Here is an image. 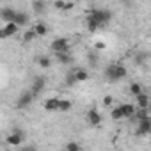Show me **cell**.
Wrapping results in <instances>:
<instances>
[{"label": "cell", "instance_id": "cell-14", "mask_svg": "<svg viewBox=\"0 0 151 151\" xmlns=\"http://www.w3.org/2000/svg\"><path fill=\"white\" fill-rule=\"evenodd\" d=\"M14 23H18L20 27L27 25V23H29V14H27V13L18 11V13H16V16H14Z\"/></svg>", "mask_w": 151, "mask_h": 151}, {"label": "cell", "instance_id": "cell-23", "mask_svg": "<svg viewBox=\"0 0 151 151\" xmlns=\"http://www.w3.org/2000/svg\"><path fill=\"white\" fill-rule=\"evenodd\" d=\"M36 36H37V34H36V30H34V29H30V30H27V32L23 34V39H25V41H32Z\"/></svg>", "mask_w": 151, "mask_h": 151}, {"label": "cell", "instance_id": "cell-25", "mask_svg": "<svg viewBox=\"0 0 151 151\" xmlns=\"http://www.w3.org/2000/svg\"><path fill=\"white\" fill-rule=\"evenodd\" d=\"M39 66H41V68H50V66H52V60H50L48 57H41V59H39Z\"/></svg>", "mask_w": 151, "mask_h": 151}, {"label": "cell", "instance_id": "cell-9", "mask_svg": "<svg viewBox=\"0 0 151 151\" xmlns=\"http://www.w3.org/2000/svg\"><path fill=\"white\" fill-rule=\"evenodd\" d=\"M87 121H89L93 126H98V124L101 123V116H100V112H98L96 109H91V110L87 112Z\"/></svg>", "mask_w": 151, "mask_h": 151}, {"label": "cell", "instance_id": "cell-12", "mask_svg": "<svg viewBox=\"0 0 151 151\" xmlns=\"http://www.w3.org/2000/svg\"><path fill=\"white\" fill-rule=\"evenodd\" d=\"M59 98H50L45 101V110L46 112H53V110H59Z\"/></svg>", "mask_w": 151, "mask_h": 151}, {"label": "cell", "instance_id": "cell-32", "mask_svg": "<svg viewBox=\"0 0 151 151\" xmlns=\"http://www.w3.org/2000/svg\"><path fill=\"white\" fill-rule=\"evenodd\" d=\"M96 48L101 50V48H105V45H103V43H96Z\"/></svg>", "mask_w": 151, "mask_h": 151}, {"label": "cell", "instance_id": "cell-17", "mask_svg": "<svg viewBox=\"0 0 151 151\" xmlns=\"http://www.w3.org/2000/svg\"><path fill=\"white\" fill-rule=\"evenodd\" d=\"M34 30H36V34H37L39 37H43V36L46 34V25L39 22V23H36V27H34Z\"/></svg>", "mask_w": 151, "mask_h": 151}, {"label": "cell", "instance_id": "cell-1", "mask_svg": "<svg viewBox=\"0 0 151 151\" xmlns=\"http://www.w3.org/2000/svg\"><path fill=\"white\" fill-rule=\"evenodd\" d=\"M126 75H128V71H126V68L121 66V64H110V66H107V69H105V77H107L109 82L123 80Z\"/></svg>", "mask_w": 151, "mask_h": 151}, {"label": "cell", "instance_id": "cell-29", "mask_svg": "<svg viewBox=\"0 0 151 151\" xmlns=\"http://www.w3.org/2000/svg\"><path fill=\"white\" fill-rule=\"evenodd\" d=\"M112 101H114L112 96H105V98H103V103H105V105H112Z\"/></svg>", "mask_w": 151, "mask_h": 151}, {"label": "cell", "instance_id": "cell-26", "mask_svg": "<svg viewBox=\"0 0 151 151\" xmlns=\"http://www.w3.org/2000/svg\"><path fill=\"white\" fill-rule=\"evenodd\" d=\"M77 75H68L66 77V86H73V84H77Z\"/></svg>", "mask_w": 151, "mask_h": 151}, {"label": "cell", "instance_id": "cell-8", "mask_svg": "<svg viewBox=\"0 0 151 151\" xmlns=\"http://www.w3.org/2000/svg\"><path fill=\"white\" fill-rule=\"evenodd\" d=\"M45 86H46V82H45V78L43 77H37V78H34V82H32V87H30V91L34 93V96H37L43 89H45Z\"/></svg>", "mask_w": 151, "mask_h": 151}, {"label": "cell", "instance_id": "cell-2", "mask_svg": "<svg viewBox=\"0 0 151 151\" xmlns=\"http://www.w3.org/2000/svg\"><path fill=\"white\" fill-rule=\"evenodd\" d=\"M89 16H91L94 22H98V25H100V27L107 25V23L110 22V18H112L110 11H107V9H93Z\"/></svg>", "mask_w": 151, "mask_h": 151}, {"label": "cell", "instance_id": "cell-21", "mask_svg": "<svg viewBox=\"0 0 151 151\" xmlns=\"http://www.w3.org/2000/svg\"><path fill=\"white\" fill-rule=\"evenodd\" d=\"M135 117H137V121H140V119H146V117H147V109H142V107H139V109L135 110Z\"/></svg>", "mask_w": 151, "mask_h": 151}, {"label": "cell", "instance_id": "cell-6", "mask_svg": "<svg viewBox=\"0 0 151 151\" xmlns=\"http://www.w3.org/2000/svg\"><path fill=\"white\" fill-rule=\"evenodd\" d=\"M147 133H151V119L146 117L137 121V135H147Z\"/></svg>", "mask_w": 151, "mask_h": 151}, {"label": "cell", "instance_id": "cell-4", "mask_svg": "<svg viewBox=\"0 0 151 151\" xmlns=\"http://www.w3.org/2000/svg\"><path fill=\"white\" fill-rule=\"evenodd\" d=\"M34 98H36V96H34V93H32V91H25V93H22V94H20L16 107H18V109H27V107L32 103V100H34Z\"/></svg>", "mask_w": 151, "mask_h": 151}, {"label": "cell", "instance_id": "cell-16", "mask_svg": "<svg viewBox=\"0 0 151 151\" xmlns=\"http://www.w3.org/2000/svg\"><path fill=\"white\" fill-rule=\"evenodd\" d=\"M121 110H123V114H124V117H133L135 116V107L133 105H130V103H124V105H121Z\"/></svg>", "mask_w": 151, "mask_h": 151}, {"label": "cell", "instance_id": "cell-15", "mask_svg": "<svg viewBox=\"0 0 151 151\" xmlns=\"http://www.w3.org/2000/svg\"><path fill=\"white\" fill-rule=\"evenodd\" d=\"M32 9L36 14H43L45 9H46V4H45V0H34L32 2Z\"/></svg>", "mask_w": 151, "mask_h": 151}, {"label": "cell", "instance_id": "cell-22", "mask_svg": "<svg viewBox=\"0 0 151 151\" xmlns=\"http://www.w3.org/2000/svg\"><path fill=\"white\" fill-rule=\"evenodd\" d=\"M87 29H89L91 32H94V30H98V29H100V25H98V22H94V20L89 16V18H87Z\"/></svg>", "mask_w": 151, "mask_h": 151}, {"label": "cell", "instance_id": "cell-18", "mask_svg": "<svg viewBox=\"0 0 151 151\" xmlns=\"http://www.w3.org/2000/svg\"><path fill=\"white\" fill-rule=\"evenodd\" d=\"M75 75H77V80H78V82H86V80L89 78V73H87L86 69H78Z\"/></svg>", "mask_w": 151, "mask_h": 151}, {"label": "cell", "instance_id": "cell-28", "mask_svg": "<svg viewBox=\"0 0 151 151\" xmlns=\"http://www.w3.org/2000/svg\"><path fill=\"white\" fill-rule=\"evenodd\" d=\"M55 7L57 9H64L66 7V2H62V0H55Z\"/></svg>", "mask_w": 151, "mask_h": 151}, {"label": "cell", "instance_id": "cell-27", "mask_svg": "<svg viewBox=\"0 0 151 151\" xmlns=\"http://www.w3.org/2000/svg\"><path fill=\"white\" fill-rule=\"evenodd\" d=\"M66 149H69V151H78L80 146H78L77 142H68V144H66Z\"/></svg>", "mask_w": 151, "mask_h": 151}, {"label": "cell", "instance_id": "cell-24", "mask_svg": "<svg viewBox=\"0 0 151 151\" xmlns=\"http://www.w3.org/2000/svg\"><path fill=\"white\" fill-rule=\"evenodd\" d=\"M130 93L137 96V94H140V93H142V87H140L139 84H132V86H130Z\"/></svg>", "mask_w": 151, "mask_h": 151}, {"label": "cell", "instance_id": "cell-30", "mask_svg": "<svg viewBox=\"0 0 151 151\" xmlns=\"http://www.w3.org/2000/svg\"><path fill=\"white\" fill-rule=\"evenodd\" d=\"M89 60H91V64H96V53H91L89 55Z\"/></svg>", "mask_w": 151, "mask_h": 151}, {"label": "cell", "instance_id": "cell-11", "mask_svg": "<svg viewBox=\"0 0 151 151\" xmlns=\"http://www.w3.org/2000/svg\"><path fill=\"white\" fill-rule=\"evenodd\" d=\"M16 13H18V11L11 9V7H6V9H2V20H4L6 23H9V22H14V16H16Z\"/></svg>", "mask_w": 151, "mask_h": 151}, {"label": "cell", "instance_id": "cell-7", "mask_svg": "<svg viewBox=\"0 0 151 151\" xmlns=\"http://www.w3.org/2000/svg\"><path fill=\"white\" fill-rule=\"evenodd\" d=\"M22 140H23V132H20V130H13V133L7 137V144H11V146H20Z\"/></svg>", "mask_w": 151, "mask_h": 151}, {"label": "cell", "instance_id": "cell-10", "mask_svg": "<svg viewBox=\"0 0 151 151\" xmlns=\"http://www.w3.org/2000/svg\"><path fill=\"white\" fill-rule=\"evenodd\" d=\"M55 57H57V62H60V64H71L73 62V57L69 52H57Z\"/></svg>", "mask_w": 151, "mask_h": 151}, {"label": "cell", "instance_id": "cell-31", "mask_svg": "<svg viewBox=\"0 0 151 151\" xmlns=\"http://www.w3.org/2000/svg\"><path fill=\"white\" fill-rule=\"evenodd\" d=\"M69 9H73V2H71V4L68 2V4H66V7H64V11H69Z\"/></svg>", "mask_w": 151, "mask_h": 151}, {"label": "cell", "instance_id": "cell-33", "mask_svg": "<svg viewBox=\"0 0 151 151\" xmlns=\"http://www.w3.org/2000/svg\"><path fill=\"white\" fill-rule=\"evenodd\" d=\"M149 110H151V101H149Z\"/></svg>", "mask_w": 151, "mask_h": 151}, {"label": "cell", "instance_id": "cell-5", "mask_svg": "<svg viewBox=\"0 0 151 151\" xmlns=\"http://www.w3.org/2000/svg\"><path fill=\"white\" fill-rule=\"evenodd\" d=\"M18 23H14V22H9V23H6L4 27H2V30H0V37L2 39H6V37H9V36H14L16 32H18Z\"/></svg>", "mask_w": 151, "mask_h": 151}, {"label": "cell", "instance_id": "cell-13", "mask_svg": "<svg viewBox=\"0 0 151 151\" xmlns=\"http://www.w3.org/2000/svg\"><path fill=\"white\" fill-rule=\"evenodd\" d=\"M135 98H137V105H139V107H142V109H149V101H151V100H149L147 94L140 93V94H137Z\"/></svg>", "mask_w": 151, "mask_h": 151}, {"label": "cell", "instance_id": "cell-19", "mask_svg": "<svg viewBox=\"0 0 151 151\" xmlns=\"http://www.w3.org/2000/svg\"><path fill=\"white\" fill-rule=\"evenodd\" d=\"M69 109H71V101L69 100H60L59 101V110L60 112H68Z\"/></svg>", "mask_w": 151, "mask_h": 151}, {"label": "cell", "instance_id": "cell-3", "mask_svg": "<svg viewBox=\"0 0 151 151\" xmlns=\"http://www.w3.org/2000/svg\"><path fill=\"white\" fill-rule=\"evenodd\" d=\"M69 41L66 39V37H57V39H53L52 41V50L57 53V52H69Z\"/></svg>", "mask_w": 151, "mask_h": 151}, {"label": "cell", "instance_id": "cell-20", "mask_svg": "<svg viewBox=\"0 0 151 151\" xmlns=\"http://www.w3.org/2000/svg\"><path fill=\"white\" fill-rule=\"evenodd\" d=\"M110 116H112V119H124V114H123L121 107H116V109H112Z\"/></svg>", "mask_w": 151, "mask_h": 151}]
</instances>
